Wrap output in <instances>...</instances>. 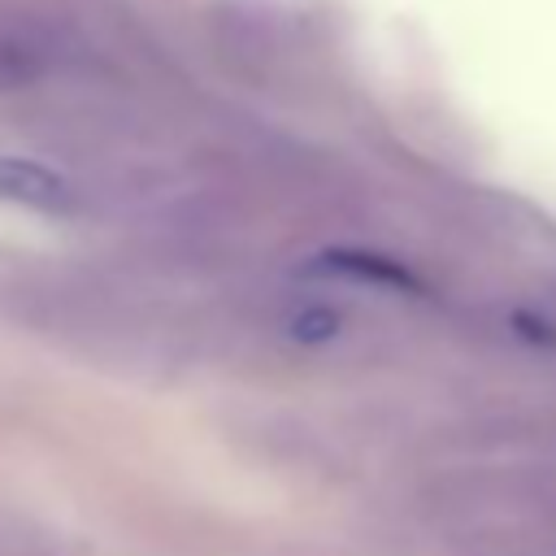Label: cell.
Masks as SVG:
<instances>
[{
    "label": "cell",
    "mask_w": 556,
    "mask_h": 556,
    "mask_svg": "<svg viewBox=\"0 0 556 556\" xmlns=\"http://www.w3.org/2000/svg\"><path fill=\"white\" fill-rule=\"evenodd\" d=\"M343 330V321H339V313L334 308H300L291 321H287V334L295 339V343H326V339H334Z\"/></svg>",
    "instance_id": "3957f363"
},
{
    "label": "cell",
    "mask_w": 556,
    "mask_h": 556,
    "mask_svg": "<svg viewBox=\"0 0 556 556\" xmlns=\"http://www.w3.org/2000/svg\"><path fill=\"white\" fill-rule=\"evenodd\" d=\"M0 204L43 213V217H70L78 208V191L52 165L0 152Z\"/></svg>",
    "instance_id": "6da1fadb"
},
{
    "label": "cell",
    "mask_w": 556,
    "mask_h": 556,
    "mask_svg": "<svg viewBox=\"0 0 556 556\" xmlns=\"http://www.w3.org/2000/svg\"><path fill=\"white\" fill-rule=\"evenodd\" d=\"M308 269L334 274V278H356L369 287H391V291H421V278L404 261L382 256V252H365V248H330Z\"/></svg>",
    "instance_id": "7a4b0ae2"
}]
</instances>
